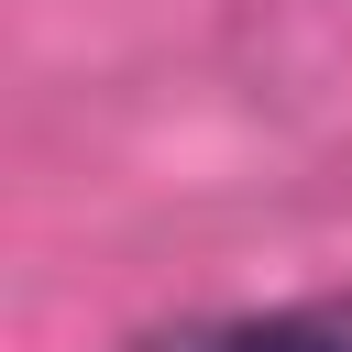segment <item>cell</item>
Listing matches in <instances>:
<instances>
[{
    "label": "cell",
    "mask_w": 352,
    "mask_h": 352,
    "mask_svg": "<svg viewBox=\"0 0 352 352\" xmlns=\"http://www.w3.org/2000/svg\"><path fill=\"white\" fill-rule=\"evenodd\" d=\"M143 352H352V297H297V308L176 319V330H143Z\"/></svg>",
    "instance_id": "6da1fadb"
}]
</instances>
